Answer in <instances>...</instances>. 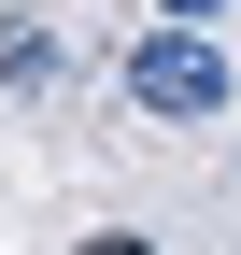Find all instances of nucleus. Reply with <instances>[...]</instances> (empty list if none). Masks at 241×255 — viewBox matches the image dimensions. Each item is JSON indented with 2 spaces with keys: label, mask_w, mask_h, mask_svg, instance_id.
<instances>
[{
  "label": "nucleus",
  "mask_w": 241,
  "mask_h": 255,
  "mask_svg": "<svg viewBox=\"0 0 241 255\" xmlns=\"http://www.w3.org/2000/svg\"><path fill=\"white\" fill-rule=\"evenodd\" d=\"M128 100H142V114H170V128H213V114L241 100V71H227V43H213V28L142 14V28H128Z\"/></svg>",
  "instance_id": "f257e3e1"
},
{
  "label": "nucleus",
  "mask_w": 241,
  "mask_h": 255,
  "mask_svg": "<svg viewBox=\"0 0 241 255\" xmlns=\"http://www.w3.org/2000/svg\"><path fill=\"white\" fill-rule=\"evenodd\" d=\"M0 85H28V100H43V85H57V28H28V14H0Z\"/></svg>",
  "instance_id": "f03ea898"
},
{
  "label": "nucleus",
  "mask_w": 241,
  "mask_h": 255,
  "mask_svg": "<svg viewBox=\"0 0 241 255\" xmlns=\"http://www.w3.org/2000/svg\"><path fill=\"white\" fill-rule=\"evenodd\" d=\"M142 14H170V28H213V14H241V0H142Z\"/></svg>",
  "instance_id": "7ed1b4c3"
},
{
  "label": "nucleus",
  "mask_w": 241,
  "mask_h": 255,
  "mask_svg": "<svg viewBox=\"0 0 241 255\" xmlns=\"http://www.w3.org/2000/svg\"><path fill=\"white\" fill-rule=\"evenodd\" d=\"M71 255H156V241H142V227H100V241H71Z\"/></svg>",
  "instance_id": "20e7f679"
}]
</instances>
